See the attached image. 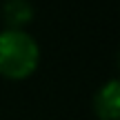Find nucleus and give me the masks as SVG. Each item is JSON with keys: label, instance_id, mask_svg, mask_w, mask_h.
Wrapping results in <instances>:
<instances>
[{"label": "nucleus", "instance_id": "1", "mask_svg": "<svg viewBox=\"0 0 120 120\" xmlns=\"http://www.w3.org/2000/svg\"><path fill=\"white\" fill-rule=\"evenodd\" d=\"M40 62V47L22 29L0 31V76L7 80H25Z\"/></svg>", "mask_w": 120, "mask_h": 120}, {"label": "nucleus", "instance_id": "2", "mask_svg": "<svg viewBox=\"0 0 120 120\" xmlns=\"http://www.w3.org/2000/svg\"><path fill=\"white\" fill-rule=\"evenodd\" d=\"M94 109L100 120H118L120 116V85L118 80H109L98 89L94 98Z\"/></svg>", "mask_w": 120, "mask_h": 120}, {"label": "nucleus", "instance_id": "3", "mask_svg": "<svg viewBox=\"0 0 120 120\" xmlns=\"http://www.w3.org/2000/svg\"><path fill=\"white\" fill-rule=\"evenodd\" d=\"M34 16V9L27 0H7L2 7V18L9 22V29H18V27L27 25Z\"/></svg>", "mask_w": 120, "mask_h": 120}]
</instances>
